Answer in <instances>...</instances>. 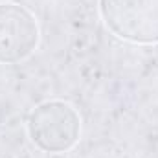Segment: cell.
Wrapping results in <instances>:
<instances>
[{
	"mask_svg": "<svg viewBox=\"0 0 158 158\" xmlns=\"http://www.w3.org/2000/svg\"><path fill=\"white\" fill-rule=\"evenodd\" d=\"M28 136L44 153H66L76 147L81 136V116L70 103L48 99L28 116Z\"/></svg>",
	"mask_w": 158,
	"mask_h": 158,
	"instance_id": "6da1fadb",
	"label": "cell"
},
{
	"mask_svg": "<svg viewBox=\"0 0 158 158\" xmlns=\"http://www.w3.org/2000/svg\"><path fill=\"white\" fill-rule=\"evenodd\" d=\"M107 30L131 44H158V0H98Z\"/></svg>",
	"mask_w": 158,
	"mask_h": 158,
	"instance_id": "7a4b0ae2",
	"label": "cell"
},
{
	"mask_svg": "<svg viewBox=\"0 0 158 158\" xmlns=\"http://www.w3.org/2000/svg\"><path fill=\"white\" fill-rule=\"evenodd\" d=\"M37 17L22 4L0 2V64L26 61L39 46Z\"/></svg>",
	"mask_w": 158,
	"mask_h": 158,
	"instance_id": "3957f363",
	"label": "cell"
}]
</instances>
